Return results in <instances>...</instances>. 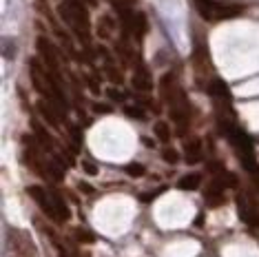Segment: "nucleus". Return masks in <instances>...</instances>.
I'll return each instance as SVG.
<instances>
[{"mask_svg": "<svg viewBox=\"0 0 259 257\" xmlns=\"http://www.w3.org/2000/svg\"><path fill=\"white\" fill-rule=\"evenodd\" d=\"M9 244L18 257H38V248L31 237L20 229H9Z\"/></svg>", "mask_w": 259, "mask_h": 257, "instance_id": "obj_2", "label": "nucleus"}, {"mask_svg": "<svg viewBox=\"0 0 259 257\" xmlns=\"http://www.w3.org/2000/svg\"><path fill=\"white\" fill-rule=\"evenodd\" d=\"M153 133H155V138L160 140V142H164V144H168L170 138H173L168 122H164V120H160V122H155V124H153Z\"/></svg>", "mask_w": 259, "mask_h": 257, "instance_id": "obj_13", "label": "nucleus"}, {"mask_svg": "<svg viewBox=\"0 0 259 257\" xmlns=\"http://www.w3.org/2000/svg\"><path fill=\"white\" fill-rule=\"evenodd\" d=\"M87 5H89V7H96V5H98V0H87Z\"/></svg>", "mask_w": 259, "mask_h": 257, "instance_id": "obj_28", "label": "nucleus"}, {"mask_svg": "<svg viewBox=\"0 0 259 257\" xmlns=\"http://www.w3.org/2000/svg\"><path fill=\"white\" fill-rule=\"evenodd\" d=\"M237 213H239L241 222H246V224H250V226H259V213L252 206H248V202L241 195L237 197Z\"/></svg>", "mask_w": 259, "mask_h": 257, "instance_id": "obj_6", "label": "nucleus"}, {"mask_svg": "<svg viewBox=\"0 0 259 257\" xmlns=\"http://www.w3.org/2000/svg\"><path fill=\"white\" fill-rule=\"evenodd\" d=\"M162 191H164V186H160V189H155V191H149V193H142V195H140V202H153Z\"/></svg>", "mask_w": 259, "mask_h": 257, "instance_id": "obj_22", "label": "nucleus"}, {"mask_svg": "<svg viewBox=\"0 0 259 257\" xmlns=\"http://www.w3.org/2000/svg\"><path fill=\"white\" fill-rule=\"evenodd\" d=\"M38 111H40L42 120H45L49 126L60 128V115H58L56 102H51V100H47V98H45V100H40V102H38Z\"/></svg>", "mask_w": 259, "mask_h": 257, "instance_id": "obj_5", "label": "nucleus"}, {"mask_svg": "<svg viewBox=\"0 0 259 257\" xmlns=\"http://www.w3.org/2000/svg\"><path fill=\"white\" fill-rule=\"evenodd\" d=\"M111 3H113V7L117 11V9H133V5L138 3V0H111Z\"/></svg>", "mask_w": 259, "mask_h": 257, "instance_id": "obj_21", "label": "nucleus"}, {"mask_svg": "<svg viewBox=\"0 0 259 257\" xmlns=\"http://www.w3.org/2000/svg\"><path fill=\"white\" fill-rule=\"evenodd\" d=\"M73 235H75V239H78V242H87V244H91L93 239V233L91 231H87V229H82V226H78V229H73Z\"/></svg>", "mask_w": 259, "mask_h": 257, "instance_id": "obj_19", "label": "nucleus"}, {"mask_svg": "<svg viewBox=\"0 0 259 257\" xmlns=\"http://www.w3.org/2000/svg\"><path fill=\"white\" fill-rule=\"evenodd\" d=\"M184 153H186L188 164H197V162H202V140L199 138L186 140L184 142Z\"/></svg>", "mask_w": 259, "mask_h": 257, "instance_id": "obj_8", "label": "nucleus"}, {"mask_svg": "<svg viewBox=\"0 0 259 257\" xmlns=\"http://www.w3.org/2000/svg\"><path fill=\"white\" fill-rule=\"evenodd\" d=\"M107 93H109L111 100H124V96H122V93L117 91V89H113V87H111V89H107Z\"/></svg>", "mask_w": 259, "mask_h": 257, "instance_id": "obj_23", "label": "nucleus"}, {"mask_svg": "<svg viewBox=\"0 0 259 257\" xmlns=\"http://www.w3.org/2000/svg\"><path fill=\"white\" fill-rule=\"evenodd\" d=\"M124 171L131 175V178H142V175L146 173V168L142 164H138V162H131V164H126Z\"/></svg>", "mask_w": 259, "mask_h": 257, "instance_id": "obj_20", "label": "nucleus"}, {"mask_svg": "<svg viewBox=\"0 0 259 257\" xmlns=\"http://www.w3.org/2000/svg\"><path fill=\"white\" fill-rule=\"evenodd\" d=\"M162 157H164V162H166V164H178V162H180V153L175 149H170V147L162 149Z\"/></svg>", "mask_w": 259, "mask_h": 257, "instance_id": "obj_17", "label": "nucleus"}, {"mask_svg": "<svg viewBox=\"0 0 259 257\" xmlns=\"http://www.w3.org/2000/svg\"><path fill=\"white\" fill-rule=\"evenodd\" d=\"M27 195L38 204L40 211H42V213H45L51 222H60V215H58V211H56V204H54V197L47 195V191L42 189V186H38V184L27 186Z\"/></svg>", "mask_w": 259, "mask_h": 257, "instance_id": "obj_1", "label": "nucleus"}, {"mask_svg": "<svg viewBox=\"0 0 259 257\" xmlns=\"http://www.w3.org/2000/svg\"><path fill=\"white\" fill-rule=\"evenodd\" d=\"M93 111L96 113H111V107L109 104H93Z\"/></svg>", "mask_w": 259, "mask_h": 257, "instance_id": "obj_24", "label": "nucleus"}, {"mask_svg": "<svg viewBox=\"0 0 259 257\" xmlns=\"http://www.w3.org/2000/svg\"><path fill=\"white\" fill-rule=\"evenodd\" d=\"M82 168H84V171H87V173H89V175H96V173H98V168H96V166H93V164H91V162H82Z\"/></svg>", "mask_w": 259, "mask_h": 257, "instance_id": "obj_25", "label": "nucleus"}, {"mask_svg": "<svg viewBox=\"0 0 259 257\" xmlns=\"http://www.w3.org/2000/svg\"><path fill=\"white\" fill-rule=\"evenodd\" d=\"M80 191H84V193H91L93 189H91V186L87 184V182H80Z\"/></svg>", "mask_w": 259, "mask_h": 257, "instance_id": "obj_27", "label": "nucleus"}, {"mask_svg": "<svg viewBox=\"0 0 259 257\" xmlns=\"http://www.w3.org/2000/svg\"><path fill=\"white\" fill-rule=\"evenodd\" d=\"M38 54H40V60L45 62V67L49 69L51 73H56V75H60L58 71H60V67H58V51H56V47L49 42L47 38L40 36L38 38Z\"/></svg>", "mask_w": 259, "mask_h": 257, "instance_id": "obj_3", "label": "nucleus"}, {"mask_svg": "<svg viewBox=\"0 0 259 257\" xmlns=\"http://www.w3.org/2000/svg\"><path fill=\"white\" fill-rule=\"evenodd\" d=\"M213 96L222 98V100H231V89H228L226 82H222V80H213L210 82V89H208Z\"/></svg>", "mask_w": 259, "mask_h": 257, "instance_id": "obj_15", "label": "nucleus"}, {"mask_svg": "<svg viewBox=\"0 0 259 257\" xmlns=\"http://www.w3.org/2000/svg\"><path fill=\"white\" fill-rule=\"evenodd\" d=\"M51 197H54L56 211H58V215H60V222H64V220H69V218H71V211H69L67 202H64V197L60 195V193H58V191H54V193H51Z\"/></svg>", "mask_w": 259, "mask_h": 257, "instance_id": "obj_14", "label": "nucleus"}, {"mask_svg": "<svg viewBox=\"0 0 259 257\" xmlns=\"http://www.w3.org/2000/svg\"><path fill=\"white\" fill-rule=\"evenodd\" d=\"M31 126H33V133H36V138L40 140V144L45 147V151H54V138L49 136V131H47L42 124H38L36 120H31Z\"/></svg>", "mask_w": 259, "mask_h": 257, "instance_id": "obj_10", "label": "nucleus"}, {"mask_svg": "<svg viewBox=\"0 0 259 257\" xmlns=\"http://www.w3.org/2000/svg\"><path fill=\"white\" fill-rule=\"evenodd\" d=\"M241 14V7L237 5H217L215 9V20H228V18H235V16Z\"/></svg>", "mask_w": 259, "mask_h": 257, "instance_id": "obj_12", "label": "nucleus"}, {"mask_svg": "<svg viewBox=\"0 0 259 257\" xmlns=\"http://www.w3.org/2000/svg\"><path fill=\"white\" fill-rule=\"evenodd\" d=\"M146 31H149V18H146V14L142 11H135V18H133V36L138 40H142L146 36Z\"/></svg>", "mask_w": 259, "mask_h": 257, "instance_id": "obj_9", "label": "nucleus"}, {"mask_svg": "<svg viewBox=\"0 0 259 257\" xmlns=\"http://www.w3.org/2000/svg\"><path fill=\"white\" fill-rule=\"evenodd\" d=\"M113 31H115V20L111 14H102L98 20V27H96V33L100 40H111L113 38Z\"/></svg>", "mask_w": 259, "mask_h": 257, "instance_id": "obj_7", "label": "nucleus"}, {"mask_svg": "<svg viewBox=\"0 0 259 257\" xmlns=\"http://www.w3.org/2000/svg\"><path fill=\"white\" fill-rule=\"evenodd\" d=\"M199 184H202V173H186V175H182L178 182L182 191H195L199 189Z\"/></svg>", "mask_w": 259, "mask_h": 257, "instance_id": "obj_11", "label": "nucleus"}, {"mask_svg": "<svg viewBox=\"0 0 259 257\" xmlns=\"http://www.w3.org/2000/svg\"><path fill=\"white\" fill-rule=\"evenodd\" d=\"M131 84H133V89L140 91V93H151L153 91V78H151L149 69H146V67H138V69H135V73L131 78Z\"/></svg>", "mask_w": 259, "mask_h": 257, "instance_id": "obj_4", "label": "nucleus"}, {"mask_svg": "<svg viewBox=\"0 0 259 257\" xmlns=\"http://www.w3.org/2000/svg\"><path fill=\"white\" fill-rule=\"evenodd\" d=\"M195 3H197V0H195Z\"/></svg>", "mask_w": 259, "mask_h": 257, "instance_id": "obj_29", "label": "nucleus"}, {"mask_svg": "<svg viewBox=\"0 0 259 257\" xmlns=\"http://www.w3.org/2000/svg\"><path fill=\"white\" fill-rule=\"evenodd\" d=\"M87 82H89V87H91V91H93V93H100V87H98V82L91 78V75H87Z\"/></svg>", "mask_w": 259, "mask_h": 257, "instance_id": "obj_26", "label": "nucleus"}, {"mask_svg": "<svg viewBox=\"0 0 259 257\" xmlns=\"http://www.w3.org/2000/svg\"><path fill=\"white\" fill-rule=\"evenodd\" d=\"M124 113L128 115V118H135V120H144V118H146L144 109H142V107H135V104H126V107H124Z\"/></svg>", "mask_w": 259, "mask_h": 257, "instance_id": "obj_18", "label": "nucleus"}, {"mask_svg": "<svg viewBox=\"0 0 259 257\" xmlns=\"http://www.w3.org/2000/svg\"><path fill=\"white\" fill-rule=\"evenodd\" d=\"M58 164H60L58 160H56V162L49 160L45 166H47V173H49V178H54V180H58V182H60V180H62V168H64V166H58Z\"/></svg>", "mask_w": 259, "mask_h": 257, "instance_id": "obj_16", "label": "nucleus"}]
</instances>
